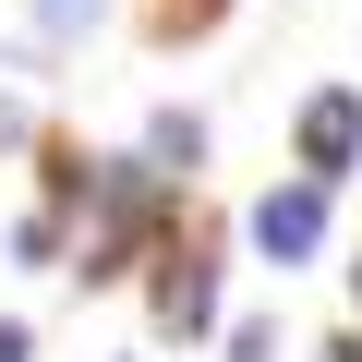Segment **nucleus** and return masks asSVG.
<instances>
[{
  "label": "nucleus",
  "instance_id": "nucleus-1",
  "mask_svg": "<svg viewBox=\"0 0 362 362\" xmlns=\"http://www.w3.org/2000/svg\"><path fill=\"white\" fill-rule=\"evenodd\" d=\"M314 242H326V181L302 169L290 194H266V206H254V254H266V266H302Z\"/></svg>",
  "mask_w": 362,
  "mask_h": 362
},
{
  "label": "nucleus",
  "instance_id": "nucleus-2",
  "mask_svg": "<svg viewBox=\"0 0 362 362\" xmlns=\"http://www.w3.org/2000/svg\"><path fill=\"white\" fill-rule=\"evenodd\" d=\"M350 157H362V97H350V85H326V97L302 109V169H314V181H338Z\"/></svg>",
  "mask_w": 362,
  "mask_h": 362
},
{
  "label": "nucleus",
  "instance_id": "nucleus-3",
  "mask_svg": "<svg viewBox=\"0 0 362 362\" xmlns=\"http://www.w3.org/2000/svg\"><path fill=\"white\" fill-rule=\"evenodd\" d=\"M157 314H169V326H181V338H194V326H218V278H206V266H194V254H181V266H169V278H157Z\"/></svg>",
  "mask_w": 362,
  "mask_h": 362
},
{
  "label": "nucleus",
  "instance_id": "nucleus-4",
  "mask_svg": "<svg viewBox=\"0 0 362 362\" xmlns=\"http://www.w3.org/2000/svg\"><path fill=\"white\" fill-rule=\"evenodd\" d=\"M97 13H109V0H37V25H49V37H85Z\"/></svg>",
  "mask_w": 362,
  "mask_h": 362
},
{
  "label": "nucleus",
  "instance_id": "nucleus-5",
  "mask_svg": "<svg viewBox=\"0 0 362 362\" xmlns=\"http://www.w3.org/2000/svg\"><path fill=\"white\" fill-rule=\"evenodd\" d=\"M0 145H25V109H13V97H0Z\"/></svg>",
  "mask_w": 362,
  "mask_h": 362
},
{
  "label": "nucleus",
  "instance_id": "nucleus-6",
  "mask_svg": "<svg viewBox=\"0 0 362 362\" xmlns=\"http://www.w3.org/2000/svg\"><path fill=\"white\" fill-rule=\"evenodd\" d=\"M0 362H25V326H0Z\"/></svg>",
  "mask_w": 362,
  "mask_h": 362
},
{
  "label": "nucleus",
  "instance_id": "nucleus-7",
  "mask_svg": "<svg viewBox=\"0 0 362 362\" xmlns=\"http://www.w3.org/2000/svg\"><path fill=\"white\" fill-rule=\"evenodd\" d=\"M350 290H362V266H350Z\"/></svg>",
  "mask_w": 362,
  "mask_h": 362
}]
</instances>
